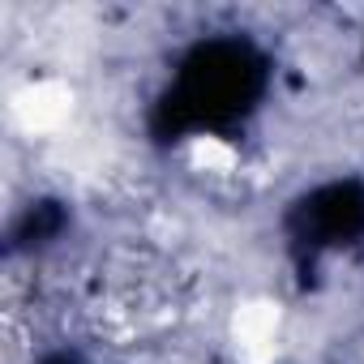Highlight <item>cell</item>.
Returning a JSON list of instances; mask_svg holds the SVG:
<instances>
[{"instance_id": "obj_1", "label": "cell", "mask_w": 364, "mask_h": 364, "mask_svg": "<svg viewBox=\"0 0 364 364\" xmlns=\"http://www.w3.org/2000/svg\"><path fill=\"white\" fill-rule=\"evenodd\" d=\"M266 86H270V65L257 43L240 35L202 39L180 56L171 86L154 103L150 129L163 141L223 133L257 112Z\"/></svg>"}, {"instance_id": "obj_2", "label": "cell", "mask_w": 364, "mask_h": 364, "mask_svg": "<svg viewBox=\"0 0 364 364\" xmlns=\"http://www.w3.org/2000/svg\"><path fill=\"white\" fill-rule=\"evenodd\" d=\"M287 232L300 257H321L330 249L355 245L364 236V185L360 180H330L317 185L313 193H304L291 215H287Z\"/></svg>"}]
</instances>
